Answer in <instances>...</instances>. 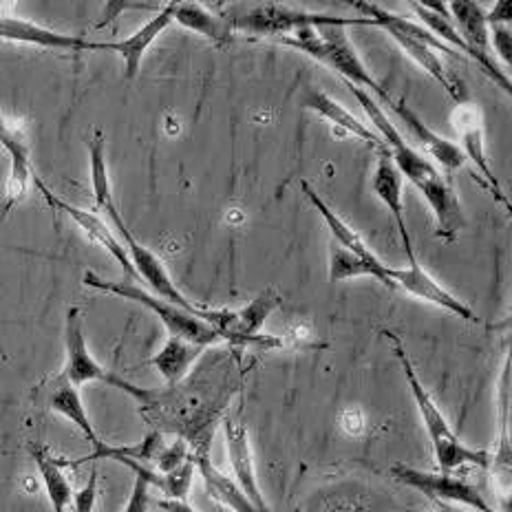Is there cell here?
Returning a JSON list of instances; mask_svg holds the SVG:
<instances>
[{
	"label": "cell",
	"mask_w": 512,
	"mask_h": 512,
	"mask_svg": "<svg viewBox=\"0 0 512 512\" xmlns=\"http://www.w3.org/2000/svg\"><path fill=\"white\" fill-rule=\"evenodd\" d=\"M34 181H36L38 190L42 192V197L47 199V204H49L51 208H56V210L64 212V215H69L73 221H76L78 226H80V230H82L84 234H87V237H89L93 243H98L100 248H104L106 252H109V254L113 256V259H115L117 263H120V268L124 270V274L128 276V279H131V281H140V276H137L131 259H128L126 248L122 245V241L115 237V232L109 228V223H106L102 217L95 215V212L82 210V208H78V206L69 204V201L60 199L58 195H53V192H51L45 184H42V181H40L38 177H34Z\"/></svg>",
	"instance_id": "obj_11"
},
{
	"label": "cell",
	"mask_w": 512,
	"mask_h": 512,
	"mask_svg": "<svg viewBox=\"0 0 512 512\" xmlns=\"http://www.w3.org/2000/svg\"><path fill=\"white\" fill-rule=\"evenodd\" d=\"M173 14H175V3H168L159 9L151 20H146L140 29L133 31L131 36H126L122 40L98 42V51L117 53L124 62L126 80H133L137 78V73H140L146 51L151 49L153 42L162 36L170 25H173Z\"/></svg>",
	"instance_id": "obj_14"
},
{
	"label": "cell",
	"mask_w": 512,
	"mask_h": 512,
	"mask_svg": "<svg viewBox=\"0 0 512 512\" xmlns=\"http://www.w3.org/2000/svg\"><path fill=\"white\" fill-rule=\"evenodd\" d=\"M391 473L402 486L418 490V493H422L429 499L444 501V504H460L475 512H497L493 506H490V501L486 499L482 490L464 477L442 473V471L440 473L422 471V468H413L404 464L393 466Z\"/></svg>",
	"instance_id": "obj_9"
},
{
	"label": "cell",
	"mask_w": 512,
	"mask_h": 512,
	"mask_svg": "<svg viewBox=\"0 0 512 512\" xmlns=\"http://www.w3.org/2000/svg\"><path fill=\"white\" fill-rule=\"evenodd\" d=\"M223 437H226V448L230 457V466L234 473V482L243 490L252 504L259 508V512H270L268 504H265L263 493L256 482V468H254V455L250 446V437L245 426L237 422L230 415L223 418Z\"/></svg>",
	"instance_id": "obj_17"
},
{
	"label": "cell",
	"mask_w": 512,
	"mask_h": 512,
	"mask_svg": "<svg viewBox=\"0 0 512 512\" xmlns=\"http://www.w3.org/2000/svg\"><path fill=\"white\" fill-rule=\"evenodd\" d=\"M82 283L104 294H113L133 301L137 305L146 307L148 312H153L164 327L168 329L170 336L190 340V343L212 347L219 345L223 340H228L234 312L232 309H204V312H188V309L173 305L164 301L151 292L142 290L140 285L133 281H106L95 272H84Z\"/></svg>",
	"instance_id": "obj_3"
},
{
	"label": "cell",
	"mask_w": 512,
	"mask_h": 512,
	"mask_svg": "<svg viewBox=\"0 0 512 512\" xmlns=\"http://www.w3.org/2000/svg\"><path fill=\"white\" fill-rule=\"evenodd\" d=\"M208 347L190 343V340L170 336L166 340V345L157 351V354L148 360V365H153L159 376H162L170 387H177L179 382H184V378L195 367V362L201 358Z\"/></svg>",
	"instance_id": "obj_23"
},
{
	"label": "cell",
	"mask_w": 512,
	"mask_h": 512,
	"mask_svg": "<svg viewBox=\"0 0 512 512\" xmlns=\"http://www.w3.org/2000/svg\"><path fill=\"white\" fill-rule=\"evenodd\" d=\"M173 23L212 40L217 47H226L234 34L226 18L197 3H175Z\"/></svg>",
	"instance_id": "obj_29"
},
{
	"label": "cell",
	"mask_w": 512,
	"mask_h": 512,
	"mask_svg": "<svg viewBox=\"0 0 512 512\" xmlns=\"http://www.w3.org/2000/svg\"><path fill=\"white\" fill-rule=\"evenodd\" d=\"M89 159H91V186H93V199H95V208L102 210L109 221L113 223V228L120 234L122 245L128 252V259H131L133 268L140 276V281L148 283L153 294L164 298V301L179 305L188 309V312H204L206 307H199L190 301L188 296L179 292V287L170 279V274L166 270L164 261L159 256L142 245L135 239V234L128 230L124 217L120 215V208L115 204L113 197V186H111V177H109V166H106V144H104V135L102 131H95L89 142Z\"/></svg>",
	"instance_id": "obj_2"
},
{
	"label": "cell",
	"mask_w": 512,
	"mask_h": 512,
	"mask_svg": "<svg viewBox=\"0 0 512 512\" xmlns=\"http://www.w3.org/2000/svg\"><path fill=\"white\" fill-rule=\"evenodd\" d=\"M389 109L400 117L402 124H407L411 135L415 137V142L424 148V153L433 157L437 164L448 170V173L460 170L466 164V157L462 153L460 144H455L451 140H446V137H442L440 133H435L433 128L429 124H424L422 117L413 109H409L402 100H391Z\"/></svg>",
	"instance_id": "obj_19"
},
{
	"label": "cell",
	"mask_w": 512,
	"mask_h": 512,
	"mask_svg": "<svg viewBox=\"0 0 512 512\" xmlns=\"http://www.w3.org/2000/svg\"><path fill=\"white\" fill-rule=\"evenodd\" d=\"M0 38L20 42V45H34L56 51H98V40L62 34V31H53L31 23V20L14 16H0Z\"/></svg>",
	"instance_id": "obj_18"
},
{
	"label": "cell",
	"mask_w": 512,
	"mask_h": 512,
	"mask_svg": "<svg viewBox=\"0 0 512 512\" xmlns=\"http://www.w3.org/2000/svg\"><path fill=\"white\" fill-rule=\"evenodd\" d=\"M232 31L252 36H290L307 27H371L369 18H340L329 14L303 12L287 5H230L219 12Z\"/></svg>",
	"instance_id": "obj_7"
},
{
	"label": "cell",
	"mask_w": 512,
	"mask_h": 512,
	"mask_svg": "<svg viewBox=\"0 0 512 512\" xmlns=\"http://www.w3.org/2000/svg\"><path fill=\"white\" fill-rule=\"evenodd\" d=\"M354 7L360 9L362 18L371 20V27H380V29L387 31V34L402 47V51L407 53V56L415 64H420V67L426 73H429V76L437 84H440V87L448 95H451L455 104L468 102V89H466L464 80L460 76H455L453 71H448L446 64L440 60V56H437V51L451 53V56H455V51H451L446 45H442V42L437 40L429 29L411 23V20H407L404 16L391 14L380 5L356 3Z\"/></svg>",
	"instance_id": "obj_5"
},
{
	"label": "cell",
	"mask_w": 512,
	"mask_h": 512,
	"mask_svg": "<svg viewBox=\"0 0 512 512\" xmlns=\"http://www.w3.org/2000/svg\"><path fill=\"white\" fill-rule=\"evenodd\" d=\"M303 106L323 117L327 124H332L338 131L354 135L356 140H362L367 146L376 148L378 153L387 151V146H384L382 137L376 131H371L367 124H362L354 113H349L343 104H338L332 95H327L323 89L307 87L303 91Z\"/></svg>",
	"instance_id": "obj_20"
},
{
	"label": "cell",
	"mask_w": 512,
	"mask_h": 512,
	"mask_svg": "<svg viewBox=\"0 0 512 512\" xmlns=\"http://www.w3.org/2000/svg\"><path fill=\"white\" fill-rule=\"evenodd\" d=\"M376 279L382 285H387L389 290H396V285L389 279V265L380 261V263H369L365 259H360L354 252L345 250L343 245H338L336 241L329 243V281L340 283V281H351V279Z\"/></svg>",
	"instance_id": "obj_27"
},
{
	"label": "cell",
	"mask_w": 512,
	"mask_h": 512,
	"mask_svg": "<svg viewBox=\"0 0 512 512\" xmlns=\"http://www.w3.org/2000/svg\"><path fill=\"white\" fill-rule=\"evenodd\" d=\"M159 508L164 512H197L186 499H162L159 501Z\"/></svg>",
	"instance_id": "obj_35"
},
{
	"label": "cell",
	"mask_w": 512,
	"mask_h": 512,
	"mask_svg": "<svg viewBox=\"0 0 512 512\" xmlns=\"http://www.w3.org/2000/svg\"><path fill=\"white\" fill-rule=\"evenodd\" d=\"M49 409L76 426V429L93 444V448H100L104 444L100 440V435L95 433V426L91 424L87 409H84L78 387H73V384H69L62 376L56 378L49 391Z\"/></svg>",
	"instance_id": "obj_28"
},
{
	"label": "cell",
	"mask_w": 512,
	"mask_h": 512,
	"mask_svg": "<svg viewBox=\"0 0 512 512\" xmlns=\"http://www.w3.org/2000/svg\"><path fill=\"white\" fill-rule=\"evenodd\" d=\"M411 9L418 18L424 23V29H429L431 34L446 45L455 53H464L468 60H473L479 69H482L486 76L493 80L497 87L504 89L510 95V80L508 76H504V71L499 69V64L495 62H486L477 56V53L466 45V40L460 36V31L455 29V25L451 23V16L446 12V5H426V3H411Z\"/></svg>",
	"instance_id": "obj_13"
},
{
	"label": "cell",
	"mask_w": 512,
	"mask_h": 512,
	"mask_svg": "<svg viewBox=\"0 0 512 512\" xmlns=\"http://www.w3.org/2000/svg\"><path fill=\"white\" fill-rule=\"evenodd\" d=\"M389 279L393 285H396V290H404L407 294L420 298V301L442 307L446 312L455 314L457 318L468 320V323H479V318L473 309L464 301H460L455 294L448 292L446 287L437 283L433 276L422 268L415 254L409 256V268H391L389 265Z\"/></svg>",
	"instance_id": "obj_10"
},
{
	"label": "cell",
	"mask_w": 512,
	"mask_h": 512,
	"mask_svg": "<svg viewBox=\"0 0 512 512\" xmlns=\"http://www.w3.org/2000/svg\"><path fill=\"white\" fill-rule=\"evenodd\" d=\"M378 155H380V159H378L376 173H373L371 186H373V192H376L382 204L389 208L393 219H396L398 230H400V239H402V245H404V252H407V256H411L415 252H413V243H411L407 221H404V201H402V181L404 179L400 175V170L396 168V164H393L389 151H382Z\"/></svg>",
	"instance_id": "obj_21"
},
{
	"label": "cell",
	"mask_w": 512,
	"mask_h": 512,
	"mask_svg": "<svg viewBox=\"0 0 512 512\" xmlns=\"http://www.w3.org/2000/svg\"><path fill=\"white\" fill-rule=\"evenodd\" d=\"M424 512H431V510H424ZM435 512H464V510H453V508H440V510H435Z\"/></svg>",
	"instance_id": "obj_36"
},
{
	"label": "cell",
	"mask_w": 512,
	"mask_h": 512,
	"mask_svg": "<svg viewBox=\"0 0 512 512\" xmlns=\"http://www.w3.org/2000/svg\"><path fill=\"white\" fill-rule=\"evenodd\" d=\"M510 358L501 365L499 378V415H497V453L490 455V466L499 473L510 471Z\"/></svg>",
	"instance_id": "obj_30"
},
{
	"label": "cell",
	"mask_w": 512,
	"mask_h": 512,
	"mask_svg": "<svg viewBox=\"0 0 512 512\" xmlns=\"http://www.w3.org/2000/svg\"><path fill=\"white\" fill-rule=\"evenodd\" d=\"M151 510V486L142 477H135L131 497H128L124 512H148Z\"/></svg>",
	"instance_id": "obj_33"
},
{
	"label": "cell",
	"mask_w": 512,
	"mask_h": 512,
	"mask_svg": "<svg viewBox=\"0 0 512 512\" xmlns=\"http://www.w3.org/2000/svg\"><path fill=\"white\" fill-rule=\"evenodd\" d=\"M351 95L358 100L362 111L369 115L371 124L376 126V133L382 137L384 146L393 159V164L400 170L402 179L407 177L411 184L420 190V195L426 199V204L435 215V234L444 241H455L457 234L466 228V217L462 212L460 197L455 195V188L448 179L440 175V170L429 162L418 148L404 140V135L398 131V126L389 120L382 106L371 93L362 91L354 84H347Z\"/></svg>",
	"instance_id": "obj_1"
},
{
	"label": "cell",
	"mask_w": 512,
	"mask_h": 512,
	"mask_svg": "<svg viewBox=\"0 0 512 512\" xmlns=\"http://www.w3.org/2000/svg\"><path fill=\"white\" fill-rule=\"evenodd\" d=\"M488 42H490V51H495L497 56L510 67V53H512L510 25H490L488 27Z\"/></svg>",
	"instance_id": "obj_31"
},
{
	"label": "cell",
	"mask_w": 512,
	"mask_h": 512,
	"mask_svg": "<svg viewBox=\"0 0 512 512\" xmlns=\"http://www.w3.org/2000/svg\"><path fill=\"white\" fill-rule=\"evenodd\" d=\"M64 356L67 358H64L60 376L69 384H73V387L80 389L89 382H104L113 389L124 391L126 396H131L142 404L153 398L151 389H142L133 382L115 376L113 371L104 369L100 362L91 356L87 336H84V320L80 307H69L67 312V323H64Z\"/></svg>",
	"instance_id": "obj_8"
},
{
	"label": "cell",
	"mask_w": 512,
	"mask_h": 512,
	"mask_svg": "<svg viewBox=\"0 0 512 512\" xmlns=\"http://www.w3.org/2000/svg\"><path fill=\"white\" fill-rule=\"evenodd\" d=\"M279 40L285 47L303 51L309 58H314L318 62H323L325 67L334 69L347 80V84H354V87L367 93H376L380 100L378 104H391L393 98L387 93V89L371 76L365 64H362L354 45H351L345 34V27H307Z\"/></svg>",
	"instance_id": "obj_6"
},
{
	"label": "cell",
	"mask_w": 512,
	"mask_h": 512,
	"mask_svg": "<svg viewBox=\"0 0 512 512\" xmlns=\"http://www.w3.org/2000/svg\"><path fill=\"white\" fill-rule=\"evenodd\" d=\"M98 504V471H91L89 482L73 495V512H93Z\"/></svg>",
	"instance_id": "obj_32"
},
{
	"label": "cell",
	"mask_w": 512,
	"mask_h": 512,
	"mask_svg": "<svg viewBox=\"0 0 512 512\" xmlns=\"http://www.w3.org/2000/svg\"><path fill=\"white\" fill-rule=\"evenodd\" d=\"M281 303H283L281 294L276 292L274 287H268V290H263L259 296H254L248 305L237 309V312H234L230 334H228L230 343L241 345V347H263V349L279 347L281 340L261 336V329L265 325V320H268L276 309L281 307Z\"/></svg>",
	"instance_id": "obj_15"
},
{
	"label": "cell",
	"mask_w": 512,
	"mask_h": 512,
	"mask_svg": "<svg viewBox=\"0 0 512 512\" xmlns=\"http://www.w3.org/2000/svg\"><path fill=\"white\" fill-rule=\"evenodd\" d=\"M446 12L451 18L455 29L460 31V36L466 40V45L471 47L479 58L486 62H493V51H490L488 42V23H486V7L479 3H471V0H457V3L446 5Z\"/></svg>",
	"instance_id": "obj_22"
},
{
	"label": "cell",
	"mask_w": 512,
	"mask_h": 512,
	"mask_svg": "<svg viewBox=\"0 0 512 512\" xmlns=\"http://www.w3.org/2000/svg\"><path fill=\"white\" fill-rule=\"evenodd\" d=\"M301 188H303L305 199L316 208L318 215L323 217V221L327 223V230L332 232V237H334V241H336L338 245H343L345 250L354 252L356 256H360V259H365V261H369V263H380V261H382L380 256L369 248L367 241L362 239L360 234H358L354 228H351L343 217L338 215V212H334L332 208H329L327 201H325L323 197H320L318 192L307 184V181H301Z\"/></svg>",
	"instance_id": "obj_24"
},
{
	"label": "cell",
	"mask_w": 512,
	"mask_h": 512,
	"mask_svg": "<svg viewBox=\"0 0 512 512\" xmlns=\"http://www.w3.org/2000/svg\"><path fill=\"white\" fill-rule=\"evenodd\" d=\"M192 460H195V466L199 468L201 479H204V486L212 499L230 508L232 512H259V508L245 497L237 482H234L232 477L223 475L219 468L210 462L208 451H197L192 455Z\"/></svg>",
	"instance_id": "obj_26"
},
{
	"label": "cell",
	"mask_w": 512,
	"mask_h": 512,
	"mask_svg": "<svg viewBox=\"0 0 512 512\" xmlns=\"http://www.w3.org/2000/svg\"><path fill=\"white\" fill-rule=\"evenodd\" d=\"M453 126L455 131L460 133V140H462V153L466 157V162L471 159V162L477 166L479 173L484 175L488 188L493 190V195L497 197V201H501L508 210L510 204L504 195V188H501L499 179L495 177L493 168H490V162L486 157V142H484V117L482 111L477 109V106L468 100L464 104H457L455 111H453Z\"/></svg>",
	"instance_id": "obj_12"
},
{
	"label": "cell",
	"mask_w": 512,
	"mask_h": 512,
	"mask_svg": "<svg viewBox=\"0 0 512 512\" xmlns=\"http://www.w3.org/2000/svg\"><path fill=\"white\" fill-rule=\"evenodd\" d=\"M0 146L9 155V177L5 186V215L12 212L14 206L25 199L31 179H34V170H31V155L27 137L23 135L18 126L9 124L3 115H0Z\"/></svg>",
	"instance_id": "obj_16"
},
{
	"label": "cell",
	"mask_w": 512,
	"mask_h": 512,
	"mask_svg": "<svg viewBox=\"0 0 512 512\" xmlns=\"http://www.w3.org/2000/svg\"><path fill=\"white\" fill-rule=\"evenodd\" d=\"M512 18V3H495L486 7V23L490 25H510Z\"/></svg>",
	"instance_id": "obj_34"
},
{
	"label": "cell",
	"mask_w": 512,
	"mask_h": 512,
	"mask_svg": "<svg viewBox=\"0 0 512 512\" xmlns=\"http://www.w3.org/2000/svg\"><path fill=\"white\" fill-rule=\"evenodd\" d=\"M29 455L38 466V473H40L42 484H45L53 512H67L69 506L73 504V495L76 493H73L69 477L64 473V466L60 464L58 457H53L49 453L47 446L36 444V442L29 444Z\"/></svg>",
	"instance_id": "obj_25"
},
{
	"label": "cell",
	"mask_w": 512,
	"mask_h": 512,
	"mask_svg": "<svg viewBox=\"0 0 512 512\" xmlns=\"http://www.w3.org/2000/svg\"><path fill=\"white\" fill-rule=\"evenodd\" d=\"M391 345H393V354L398 356L404 376H407V382L413 393L415 407H418L424 429L429 433V440L433 446L435 460L437 466H440L442 473H453L457 468L462 466H477V468H490V453L488 451H479V448H473L464 444L457 433L453 431V426L448 424V420L444 418V413L437 407V402L433 400V396L429 393V389L424 387V382L420 380L418 371H415L411 358L404 351L402 343L398 340V336L387 334Z\"/></svg>",
	"instance_id": "obj_4"
}]
</instances>
